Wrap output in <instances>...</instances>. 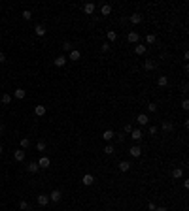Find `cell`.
Instances as JSON below:
<instances>
[{
	"label": "cell",
	"instance_id": "9a60e30c",
	"mask_svg": "<svg viewBox=\"0 0 189 211\" xmlns=\"http://www.w3.org/2000/svg\"><path fill=\"white\" fill-rule=\"evenodd\" d=\"M174 130V125L170 121H163V132H172Z\"/></svg>",
	"mask_w": 189,
	"mask_h": 211
},
{
	"label": "cell",
	"instance_id": "7402d4cb",
	"mask_svg": "<svg viewBox=\"0 0 189 211\" xmlns=\"http://www.w3.org/2000/svg\"><path fill=\"white\" fill-rule=\"evenodd\" d=\"M83 11H85V13L87 15H91V13H93V11H95V4H85V6H83Z\"/></svg>",
	"mask_w": 189,
	"mask_h": 211
},
{
	"label": "cell",
	"instance_id": "4fadbf2b",
	"mask_svg": "<svg viewBox=\"0 0 189 211\" xmlns=\"http://www.w3.org/2000/svg\"><path fill=\"white\" fill-rule=\"evenodd\" d=\"M131 23L132 25H140V23H142V15L140 13H132L131 15Z\"/></svg>",
	"mask_w": 189,
	"mask_h": 211
},
{
	"label": "cell",
	"instance_id": "d4e9b609",
	"mask_svg": "<svg viewBox=\"0 0 189 211\" xmlns=\"http://www.w3.org/2000/svg\"><path fill=\"white\" fill-rule=\"evenodd\" d=\"M157 83H159V87H167L168 85V77L167 75H161V77L157 79Z\"/></svg>",
	"mask_w": 189,
	"mask_h": 211
},
{
	"label": "cell",
	"instance_id": "4dcf8cb0",
	"mask_svg": "<svg viewBox=\"0 0 189 211\" xmlns=\"http://www.w3.org/2000/svg\"><path fill=\"white\" fill-rule=\"evenodd\" d=\"M19 208H21V209H30V205H29V202H27V200H21V202H19Z\"/></svg>",
	"mask_w": 189,
	"mask_h": 211
},
{
	"label": "cell",
	"instance_id": "74e56055",
	"mask_svg": "<svg viewBox=\"0 0 189 211\" xmlns=\"http://www.w3.org/2000/svg\"><path fill=\"white\" fill-rule=\"evenodd\" d=\"M102 51L106 53V51H110V43H102Z\"/></svg>",
	"mask_w": 189,
	"mask_h": 211
},
{
	"label": "cell",
	"instance_id": "7c38bea8",
	"mask_svg": "<svg viewBox=\"0 0 189 211\" xmlns=\"http://www.w3.org/2000/svg\"><path fill=\"white\" fill-rule=\"evenodd\" d=\"M100 13L102 15H110L112 13V6L110 4H102V6H100Z\"/></svg>",
	"mask_w": 189,
	"mask_h": 211
},
{
	"label": "cell",
	"instance_id": "5bb4252c",
	"mask_svg": "<svg viewBox=\"0 0 189 211\" xmlns=\"http://www.w3.org/2000/svg\"><path fill=\"white\" fill-rule=\"evenodd\" d=\"M13 96H15V98H19V100H23V98L27 96V91H25V89H15Z\"/></svg>",
	"mask_w": 189,
	"mask_h": 211
},
{
	"label": "cell",
	"instance_id": "7bdbcfd3",
	"mask_svg": "<svg viewBox=\"0 0 189 211\" xmlns=\"http://www.w3.org/2000/svg\"><path fill=\"white\" fill-rule=\"evenodd\" d=\"M155 211H167V208H155Z\"/></svg>",
	"mask_w": 189,
	"mask_h": 211
},
{
	"label": "cell",
	"instance_id": "2e32d148",
	"mask_svg": "<svg viewBox=\"0 0 189 211\" xmlns=\"http://www.w3.org/2000/svg\"><path fill=\"white\" fill-rule=\"evenodd\" d=\"M34 32L38 34V36H46L47 30H46V26H44V25H36V26H34Z\"/></svg>",
	"mask_w": 189,
	"mask_h": 211
},
{
	"label": "cell",
	"instance_id": "ba28073f",
	"mask_svg": "<svg viewBox=\"0 0 189 211\" xmlns=\"http://www.w3.org/2000/svg\"><path fill=\"white\" fill-rule=\"evenodd\" d=\"M36 202H38V204L44 208V205H47V204H49V196H47V194H40V196L36 198Z\"/></svg>",
	"mask_w": 189,
	"mask_h": 211
},
{
	"label": "cell",
	"instance_id": "8fae6325",
	"mask_svg": "<svg viewBox=\"0 0 189 211\" xmlns=\"http://www.w3.org/2000/svg\"><path fill=\"white\" fill-rule=\"evenodd\" d=\"M64 64H66V57H63V55H59V57L55 58V66H57V68H63Z\"/></svg>",
	"mask_w": 189,
	"mask_h": 211
},
{
	"label": "cell",
	"instance_id": "d6a6232c",
	"mask_svg": "<svg viewBox=\"0 0 189 211\" xmlns=\"http://www.w3.org/2000/svg\"><path fill=\"white\" fill-rule=\"evenodd\" d=\"M36 149L38 151H46V141H38L36 143Z\"/></svg>",
	"mask_w": 189,
	"mask_h": 211
},
{
	"label": "cell",
	"instance_id": "f546056e",
	"mask_svg": "<svg viewBox=\"0 0 189 211\" xmlns=\"http://www.w3.org/2000/svg\"><path fill=\"white\" fill-rule=\"evenodd\" d=\"M29 145H30V140H29V138H23V140H21V149H27Z\"/></svg>",
	"mask_w": 189,
	"mask_h": 211
},
{
	"label": "cell",
	"instance_id": "9c48e42d",
	"mask_svg": "<svg viewBox=\"0 0 189 211\" xmlns=\"http://www.w3.org/2000/svg\"><path fill=\"white\" fill-rule=\"evenodd\" d=\"M38 170H40L38 162H29V164H27V172H29V173H36Z\"/></svg>",
	"mask_w": 189,
	"mask_h": 211
},
{
	"label": "cell",
	"instance_id": "60d3db41",
	"mask_svg": "<svg viewBox=\"0 0 189 211\" xmlns=\"http://www.w3.org/2000/svg\"><path fill=\"white\" fill-rule=\"evenodd\" d=\"M148 209H150V211H155V204H151V202H150V204H148Z\"/></svg>",
	"mask_w": 189,
	"mask_h": 211
},
{
	"label": "cell",
	"instance_id": "b9f144b4",
	"mask_svg": "<svg viewBox=\"0 0 189 211\" xmlns=\"http://www.w3.org/2000/svg\"><path fill=\"white\" fill-rule=\"evenodd\" d=\"M115 136H117V141H123V140H125V136H123V134H115Z\"/></svg>",
	"mask_w": 189,
	"mask_h": 211
},
{
	"label": "cell",
	"instance_id": "4316f807",
	"mask_svg": "<svg viewBox=\"0 0 189 211\" xmlns=\"http://www.w3.org/2000/svg\"><path fill=\"white\" fill-rule=\"evenodd\" d=\"M108 40H110V42H115V40H117V32H115V30H108Z\"/></svg>",
	"mask_w": 189,
	"mask_h": 211
},
{
	"label": "cell",
	"instance_id": "ac0fdd59",
	"mask_svg": "<svg viewBox=\"0 0 189 211\" xmlns=\"http://www.w3.org/2000/svg\"><path fill=\"white\" fill-rule=\"evenodd\" d=\"M131 136H132V140L134 141H138V140H142V132H140L138 128H132V132H131Z\"/></svg>",
	"mask_w": 189,
	"mask_h": 211
},
{
	"label": "cell",
	"instance_id": "f35d334b",
	"mask_svg": "<svg viewBox=\"0 0 189 211\" xmlns=\"http://www.w3.org/2000/svg\"><path fill=\"white\" fill-rule=\"evenodd\" d=\"M150 134L153 136V134H157V126H150Z\"/></svg>",
	"mask_w": 189,
	"mask_h": 211
},
{
	"label": "cell",
	"instance_id": "484cf974",
	"mask_svg": "<svg viewBox=\"0 0 189 211\" xmlns=\"http://www.w3.org/2000/svg\"><path fill=\"white\" fill-rule=\"evenodd\" d=\"M104 153H106V155H114L115 153V147L112 145V143H108V145L104 147Z\"/></svg>",
	"mask_w": 189,
	"mask_h": 211
},
{
	"label": "cell",
	"instance_id": "30bf717a",
	"mask_svg": "<svg viewBox=\"0 0 189 211\" xmlns=\"http://www.w3.org/2000/svg\"><path fill=\"white\" fill-rule=\"evenodd\" d=\"M136 121H138V125H140V126H146L148 123H150V119H148V115H146V113H140Z\"/></svg>",
	"mask_w": 189,
	"mask_h": 211
},
{
	"label": "cell",
	"instance_id": "7a4b0ae2",
	"mask_svg": "<svg viewBox=\"0 0 189 211\" xmlns=\"http://www.w3.org/2000/svg\"><path fill=\"white\" fill-rule=\"evenodd\" d=\"M38 166H40L42 170H46V168H49V166H51V160H49L47 157H40V160H38Z\"/></svg>",
	"mask_w": 189,
	"mask_h": 211
},
{
	"label": "cell",
	"instance_id": "1f68e13d",
	"mask_svg": "<svg viewBox=\"0 0 189 211\" xmlns=\"http://www.w3.org/2000/svg\"><path fill=\"white\" fill-rule=\"evenodd\" d=\"M23 19H25V21H30V19H32V13H30L29 10H25V11H23Z\"/></svg>",
	"mask_w": 189,
	"mask_h": 211
},
{
	"label": "cell",
	"instance_id": "3957f363",
	"mask_svg": "<svg viewBox=\"0 0 189 211\" xmlns=\"http://www.w3.org/2000/svg\"><path fill=\"white\" fill-rule=\"evenodd\" d=\"M127 40H129V43H138V40H140V36H138V32H134V30H132V32H129L127 34Z\"/></svg>",
	"mask_w": 189,
	"mask_h": 211
},
{
	"label": "cell",
	"instance_id": "5b68a950",
	"mask_svg": "<svg viewBox=\"0 0 189 211\" xmlns=\"http://www.w3.org/2000/svg\"><path fill=\"white\" fill-rule=\"evenodd\" d=\"M129 155H131V157H134V158H138L140 155H142V149H140L138 145H132L131 149H129Z\"/></svg>",
	"mask_w": 189,
	"mask_h": 211
},
{
	"label": "cell",
	"instance_id": "277c9868",
	"mask_svg": "<svg viewBox=\"0 0 189 211\" xmlns=\"http://www.w3.org/2000/svg\"><path fill=\"white\" fill-rule=\"evenodd\" d=\"M82 183H83V185H85V187H91V185H93V183H95V177L91 175V173H85V175L82 177Z\"/></svg>",
	"mask_w": 189,
	"mask_h": 211
},
{
	"label": "cell",
	"instance_id": "e0dca14e",
	"mask_svg": "<svg viewBox=\"0 0 189 211\" xmlns=\"http://www.w3.org/2000/svg\"><path fill=\"white\" fill-rule=\"evenodd\" d=\"M13 157H15V160H17V162L25 160V151H23V149H17V151H15V155H13Z\"/></svg>",
	"mask_w": 189,
	"mask_h": 211
},
{
	"label": "cell",
	"instance_id": "83f0119b",
	"mask_svg": "<svg viewBox=\"0 0 189 211\" xmlns=\"http://www.w3.org/2000/svg\"><path fill=\"white\" fill-rule=\"evenodd\" d=\"M0 100H2L4 106H8V104L11 102V96H10V94H2V96H0Z\"/></svg>",
	"mask_w": 189,
	"mask_h": 211
},
{
	"label": "cell",
	"instance_id": "ffe728a7",
	"mask_svg": "<svg viewBox=\"0 0 189 211\" xmlns=\"http://www.w3.org/2000/svg\"><path fill=\"white\" fill-rule=\"evenodd\" d=\"M119 170H121V172H129V170H131V162H129V160L119 162Z\"/></svg>",
	"mask_w": 189,
	"mask_h": 211
},
{
	"label": "cell",
	"instance_id": "f6af8a7d",
	"mask_svg": "<svg viewBox=\"0 0 189 211\" xmlns=\"http://www.w3.org/2000/svg\"><path fill=\"white\" fill-rule=\"evenodd\" d=\"M0 155H2V145H0Z\"/></svg>",
	"mask_w": 189,
	"mask_h": 211
},
{
	"label": "cell",
	"instance_id": "6da1fadb",
	"mask_svg": "<svg viewBox=\"0 0 189 211\" xmlns=\"http://www.w3.org/2000/svg\"><path fill=\"white\" fill-rule=\"evenodd\" d=\"M47 196H49V202H55V204H57V202H61V198H63V194H61V190H51V194H47Z\"/></svg>",
	"mask_w": 189,
	"mask_h": 211
},
{
	"label": "cell",
	"instance_id": "603a6c76",
	"mask_svg": "<svg viewBox=\"0 0 189 211\" xmlns=\"http://www.w3.org/2000/svg\"><path fill=\"white\" fill-rule=\"evenodd\" d=\"M182 175H183V170H182V168H176V170H172V177H174V179H180Z\"/></svg>",
	"mask_w": 189,
	"mask_h": 211
},
{
	"label": "cell",
	"instance_id": "52a82bcc",
	"mask_svg": "<svg viewBox=\"0 0 189 211\" xmlns=\"http://www.w3.org/2000/svg\"><path fill=\"white\" fill-rule=\"evenodd\" d=\"M82 58V53H79L78 49H72L70 53H68V61H79Z\"/></svg>",
	"mask_w": 189,
	"mask_h": 211
},
{
	"label": "cell",
	"instance_id": "bcb514c9",
	"mask_svg": "<svg viewBox=\"0 0 189 211\" xmlns=\"http://www.w3.org/2000/svg\"><path fill=\"white\" fill-rule=\"evenodd\" d=\"M0 96H2V93H0Z\"/></svg>",
	"mask_w": 189,
	"mask_h": 211
},
{
	"label": "cell",
	"instance_id": "ab89813d",
	"mask_svg": "<svg viewBox=\"0 0 189 211\" xmlns=\"http://www.w3.org/2000/svg\"><path fill=\"white\" fill-rule=\"evenodd\" d=\"M2 62H6V55H4L2 51H0V64H2Z\"/></svg>",
	"mask_w": 189,
	"mask_h": 211
},
{
	"label": "cell",
	"instance_id": "cb8c5ba5",
	"mask_svg": "<svg viewBox=\"0 0 189 211\" xmlns=\"http://www.w3.org/2000/svg\"><path fill=\"white\" fill-rule=\"evenodd\" d=\"M144 68H146L148 72L155 70V62H153V61H146V62H144Z\"/></svg>",
	"mask_w": 189,
	"mask_h": 211
},
{
	"label": "cell",
	"instance_id": "f1b7e54d",
	"mask_svg": "<svg viewBox=\"0 0 189 211\" xmlns=\"http://www.w3.org/2000/svg\"><path fill=\"white\" fill-rule=\"evenodd\" d=\"M155 40H157V36H155V34H148L146 36V43H155Z\"/></svg>",
	"mask_w": 189,
	"mask_h": 211
},
{
	"label": "cell",
	"instance_id": "8d00e7d4",
	"mask_svg": "<svg viewBox=\"0 0 189 211\" xmlns=\"http://www.w3.org/2000/svg\"><path fill=\"white\" fill-rule=\"evenodd\" d=\"M125 132H127V134L132 132V125H125Z\"/></svg>",
	"mask_w": 189,
	"mask_h": 211
},
{
	"label": "cell",
	"instance_id": "8992f818",
	"mask_svg": "<svg viewBox=\"0 0 189 211\" xmlns=\"http://www.w3.org/2000/svg\"><path fill=\"white\" fill-rule=\"evenodd\" d=\"M114 138H115V132H114V130H104V132H102V140L104 141H112Z\"/></svg>",
	"mask_w": 189,
	"mask_h": 211
},
{
	"label": "cell",
	"instance_id": "d590c367",
	"mask_svg": "<svg viewBox=\"0 0 189 211\" xmlns=\"http://www.w3.org/2000/svg\"><path fill=\"white\" fill-rule=\"evenodd\" d=\"M182 107L187 111V109H189V100H183V102H182Z\"/></svg>",
	"mask_w": 189,
	"mask_h": 211
},
{
	"label": "cell",
	"instance_id": "d6986e66",
	"mask_svg": "<svg viewBox=\"0 0 189 211\" xmlns=\"http://www.w3.org/2000/svg\"><path fill=\"white\" fill-rule=\"evenodd\" d=\"M46 111H47V109H46V106H36V107H34V113L38 115V117L46 115Z\"/></svg>",
	"mask_w": 189,
	"mask_h": 211
},
{
	"label": "cell",
	"instance_id": "ee69618b",
	"mask_svg": "<svg viewBox=\"0 0 189 211\" xmlns=\"http://www.w3.org/2000/svg\"><path fill=\"white\" fill-rule=\"evenodd\" d=\"M4 132V125H2V123H0V134H2Z\"/></svg>",
	"mask_w": 189,
	"mask_h": 211
},
{
	"label": "cell",
	"instance_id": "836d02e7",
	"mask_svg": "<svg viewBox=\"0 0 189 211\" xmlns=\"http://www.w3.org/2000/svg\"><path fill=\"white\" fill-rule=\"evenodd\" d=\"M63 49L70 53V51H72V43H70V42H64V43H63Z\"/></svg>",
	"mask_w": 189,
	"mask_h": 211
},
{
	"label": "cell",
	"instance_id": "44dd1931",
	"mask_svg": "<svg viewBox=\"0 0 189 211\" xmlns=\"http://www.w3.org/2000/svg\"><path fill=\"white\" fill-rule=\"evenodd\" d=\"M146 51H148V47H146V45H138V43L134 45V53H136V55H144Z\"/></svg>",
	"mask_w": 189,
	"mask_h": 211
},
{
	"label": "cell",
	"instance_id": "e575fe53",
	"mask_svg": "<svg viewBox=\"0 0 189 211\" xmlns=\"http://www.w3.org/2000/svg\"><path fill=\"white\" fill-rule=\"evenodd\" d=\"M148 109H150L151 113H155V111H157V106L155 104H148Z\"/></svg>",
	"mask_w": 189,
	"mask_h": 211
}]
</instances>
